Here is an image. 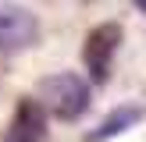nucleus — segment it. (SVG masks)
<instances>
[{
    "label": "nucleus",
    "instance_id": "obj_5",
    "mask_svg": "<svg viewBox=\"0 0 146 142\" xmlns=\"http://www.w3.org/2000/svg\"><path fill=\"white\" fill-rule=\"evenodd\" d=\"M143 114H146L143 103H121V106H114V110L104 114V121H100V124L86 135V142H107V139H114V135L128 131L132 124H139Z\"/></svg>",
    "mask_w": 146,
    "mask_h": 142
},
{
    "label": "nucleus",
    "instance_id": "obj_3",
    "mask_svg": "<svg viewBox=\"0 0 146 142\" xmlns=\"http://www.w3.org/2000/svg\"><path fill=\"white\" fill-rule=\"evenodd\" d=\"M39 39V18L25 4H0V50H25Z\"/></svg>",
    "mask_w": 146,
    "mask_h": 142
},
{
    "label": "nucleus",
    "instance_id": "obj_4",
    "mask_svg": "<svg viewBox=\"0 0 146 142\" xmlns=\"http://www.w3.org/2000/svg\"><path fill=\"white\" fill-rule=\"evenodd\" d=\"M46 139V110L39 99H21L14 106L11 128H7V142H43Z\"/></svg>",
    "mask_w": 146,
    "mask_h": 142
},
{
    "label": "nucleus",
    "instance_id": "obj_1",
    "mask_svg": "<svg viewBox=\"0 0 146 142\" xmlns=\"http://www.w3.org/2000/svg\"><path fill=\"white\" fill-rule=\"evenodd\" d=\"M39 103L43 110L57 114L61 121H75L89 110L93 103V85L75 71H57L39 82Z\"/></svg>",
    "mask_w": 146,
    "mask_h": 142
},
{
    "label": "nucleus",
    "instance_id": "obj_2",
    "mask_svg": "<svg viewBox=\"0 0 146 142\" xmlns=\"http://www.w3.org/2000/svg\"><path fill=\"white\" fill-rule=\"evenodd\" d=\"M118 46H121V25L118 21H104V25H96L86 36L82 60H86V68H89L93 82H104V78L111 75V64H114Z\"/></svg>",
    "mask_w": 146,
    "mask_h": 142
}]
</instances>
